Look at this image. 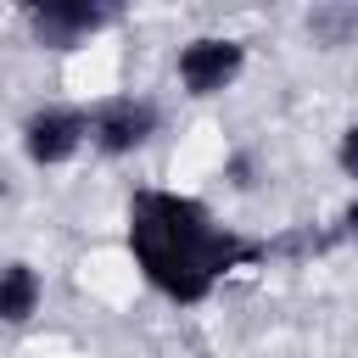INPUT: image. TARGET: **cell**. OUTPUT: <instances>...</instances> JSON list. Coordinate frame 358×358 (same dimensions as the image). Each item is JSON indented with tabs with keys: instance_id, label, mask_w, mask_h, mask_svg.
Wrapping results in <instances>:
<instances>
[{
	"instance_id": "6da1fadb",
	"label": "cell",
	"mask_w": 358,
	"mask_h": 358,
	"mask_svg": "<svg viewBox=\"0 0 358 358\" xmlns=\"http://www.w3.org/2000/svg\"><path fill=\"white\" fill-rule=\"evenodd\" d=\"M129 246L145 268V280L173 296V302H201L229 268L263 257V246L229 235L224 224H213V213L190 196H168V190H140L129 207Z\"/></svg>"
},
{
	"instance_id": "7a4b0ae2",
	"label": "cell",
	"mask_w": 358,
	"mask_h": 358,
	"mask_svg": "<svg viewBox=\"0 0 358 358\" xmlns=\"http://www.w3.org/2000/svg\"><path fill=\"white\" fill-rule=\"evenodd\" d=\"M241 62H246V50L235 39H190L179 50V78H185L190 95H218V90L235 84Z\"/></svg>"
},
{
	"instance_id": "3957f363",
	"label": "cell",
	"mask_w": 358,
	"mask_h": 358,
	"mask_svg": "<svg viewBox=\"0 0 358 358\" xmlns=\"http://www.w3.org/2000/svg\"><path fill=\"white\" fill-rule=\"evenodd\" d=\"M151 123H157V112H151L145 101H129V95H117V101L95 106V117H90V134H95V145H101L106 157H123V151H134V145L151 134Z\"/></svg>"
},
{
	"instance_id": "277c9868",
	"label": "cell",
	"mask_w": 358,
	"mask_h": 358,
	"mask_svg": "<svg viewBox=\"0 0 358 358\" xmlns=\"http://www.w3.org/2000/svg\"><path fill=\"white\" fill-rule=\"evenodd\" d=\"M84 134H90V117L73 112V106L34 112V117H28V157H34V162H67Z\"/></svg>"
},
{
	"instance_id": "5b68a950",
	"label": "cell",
	"mask_w": 358,
	"mask_h": 358,
	"mask_svg": "<svg viewBox=\"0 0 358 358\" xmlns=\"http://www.w3.org/2000/svg\"><path fill=\"white\" fill-rule=\"evenodd\" d=\"M28 22H34V34H39L45 45H73V39L106 28L112 11H106V6H67V0H50V6H34Z\"/></svg>"
},
{
	"instance_id": "8992f818",
	"label": "cell",
	"mask_w": 358,
	"mask_h": 358,
	"mask_svg": "<svg viewBox=\"0 0 358 358\" xmlns=\"http://www.w3.org/2000/svg\"><path fill=\"white\" fill-rule=\"evenodd\" d=\"M34 302H39V274L28 268V263H6L0 268V319H28L34 313Z\"/></svg>"
},
{
	"instance_id": "52a82bcc",
	"label": "cell",
	"mask_w": 358,
	"mask_h": 358,
	"mask_svg": "<svg viewBox=\"0 0 358 358\" xmlns=\"http://www.w3.org/2000/svg\"><path fill=\"white\" fill-rule=\"evenodd\" d=\"M336 157H341V168L358 179V129H347V134H341V151H336Z\"/></svg>"
}]
</instances>
